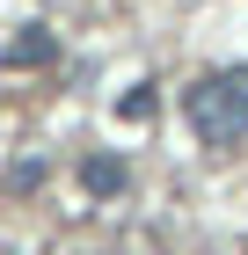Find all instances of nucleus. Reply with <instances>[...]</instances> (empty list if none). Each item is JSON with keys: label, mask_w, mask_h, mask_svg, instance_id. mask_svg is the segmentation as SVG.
<instances>
[{"label": "nucleus", "mask_w": 248, "mask_h": 255, "mask_svg": "<svg viewBox=\"0 0 248 255\" xmlns=\"http://www.w3.org/2000/svg\"><path fill=\"white\" fill-rule=\"evenodd\" d=\"M183 110H190L205 146H248V66L197 80L190 95H183Z\"/></svg>", "instance_id": "f257e3e1"}, {"label": "nucleus", "mask_w": 248, "mask_h": 255, "mask_svg": "<svg viewBox=\"0 0 248 255\" xmlns=\"http://www.w3.org/2000/svg\"><path fill=\"white\" fill-rule=\"evenodd\" d=\"M58 59V29H44V22H22L15 37L0 44V66L7 73H29V66H51Z\"/></svg>", "instance_id": "f03ea898"}, {"label": "nucleus", "mask_w": 248, "mask_h": 255, "mask_svg": "<svg viewBox=\"0 0 248 255\" xmlns=\"http://www.w3.org/2000/svg\"><path fill=\"white\" fill-rule=\"evenodd\" d=\"M124 182H132L124 153H88V160H80V190H88V197H117Z\"/></svg>", "instance_id": "7ed1b4c3"}, {"label": "nucleus", "mask_w": 248, "mask_h": 255, "mask_svg": "<svg viewBox=\"0 0 248 255\" xmlns=\"http://www.w3.org/2000/svg\"><path fill=\"white\" fill-rule=\"evenodd\" d=\"M124 117H132V124L153 117V88H132V95H124Z\"/></svg>", "instance_id": "20e7f679"}]
</instances>
